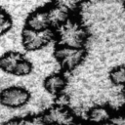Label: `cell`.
Returning <instances> with one entry per match:
<instances>
[{"label": "cell", "mask_w": 125, "mask_h": 125, "mask_svg": "<svg viewBox=\"0 0 125 125\" xmlns=\"http://www.w3.org/2000/svg\"><path fill=\"white\" fill-rule=\"evenodd\" d=\"M54 30L57 45L85 48L89 38V33L86 26L79 20L73 17Z\"/></svg>", "instance_id": "6da1fadb"}, {"label": "cell", "mask_w": 125, "mask_h": 125, "mask_svg": "<svg viewBox=\"0 0 125 125\" xmlns=\"http://www.w3.org/2000/svg\"><path fill=\"white\" fill-rule=\"evenodd\" d=\"M53 55L57 62L64 71H72L85 61L87 51L85 48L57 45L54 49Z\"/></svg>", "instance_id": "7a4b0ae2"}, {"label": "cell", "mask_w": 125, "mask_h": 125, "mask_svg": "<svg viewBox=\"0 0 125 125\" xmlns=\"http://www.w3.org/2000/svg\"><path fill=\"white\" fill-rule=\"evenodd\" d=\"M55 40V30L47 28L44 30H32L23 27L21 33V46L28 52H34L48 47Z\"/></svg>", "instance_id": "3957f363"}, {"label": "cell", "mask_w": 125, "mask_h": 125, "mask_svg": "<svg viewBox=\"0 0 125 125\" xmlns=\"http://www.w3.org/2000/svg\"><path fill=\"white\" fill-rule=\"evenodd\" d=\"M29 90L21 85H10L0 91V104L11 109H21L30 101Z\"/></svg>", "instance_id": "277c9868"}, {"label": "cell", "mask_w": 125, "mask_h": 125, "mask_svg": "<svg viewBox=\"0 0 125 125\" xmlns=\"http://www.w3.org/2000/svg\"><path fill=\"white\" fill-rule=\"evenodd\" d=\"M47 125H69L76 119V113L67 105L53 104L42 114Z\"/></svg>", "instance_id": "5b68a950"}, {"label": "cell", "mask_w": 125, "mask_h": 125, "mask_svg": "<svg viewBox=\"0 0 125 125\" xmlns=\"http://www.w3.org/2000/svg\"><path fill=\"white\" fill-rule=\"evenodd\" d=\"M114 115V109L109 104H94L86 110L88 124L96 125L110 121Z\"/></svg>", "instance_id": "8992f818"}, {"label": "cell", "mask_w": 125, "mask_h": 125, "mask_svg": "<svg viewBox=\"0 0 125 125\" xmlns=\"http://www.w3.org/2000/svg\"><path fill=\"white\" fill-rule=\"evenodd\" d=\"M43 86L49 95L55 97L65 90L67 79L62 72H53L44 78Z\"/></svg>", "instance_id": "52a82bcc"}, {"label": "cell", "mask_w": 125, "mask_h": 125, "mask_svg": "<svg viewBox=\"0 0 125 125\" xmlns=\"http://www.w3.org/2000/svg\"><path fill=\"white\" fill-rule=\"evenodd\" d=\"M24 27L32 30H44L50 28L46 8H38L29 13L25 19Z\"/></svg>", "instance_id": "ba28073f"}, {"label": "cell", "mask_w": 125, "mask_h": 125, "mask_svg": "<svg viewBox=\"0 0 125 125\" xmlns=\"http://www.w3.org/2000/svg\"><path fill=\"white\" fill-rule=\"evenodd\" d=\"M46 12H47L50 27L53 29L59 27L60 25L64 23L67 20H69L72 17L71 16L72 13L69 10L62 8L61 6L55 5L53 3L46 8Z\"/></svg>", "instance_id": "9c48e42d"}, {"label": "cell", "mask_w": 125, "mask_h": 125, "mask_svg": "<svg viewBox=\"0 0 125 125\" xmlns=\"http://www.w3.org/2000/svg\"><path fill=\"white\" fill-rule=\"evenodd\" d=\"M22 58L23 55L18 51H7L0 56V70L13 75L16 65Z\"/></svg>", "instance_id": "30bf717a"}, {"label": "cell", "mask_w": 125, "mask_h": 125, "mask_svg": "<svg viewBox=\"0 0 125 125\" xmlns=\"http://www.w3.org/2000/svg\"><path fill=\"white\" fill-rule=\"evenodd\" d=\"M109 82L117 87H125V64L114 66L108 73Z\"/></svg>", "instance_id": "8fae6325"}, {"label": "cell", "mask_w": 125, "mask_h": 125, "mask_svg": "<svg viewBox=\"0 0 125 125\" xmlns=\"http://www.w3.org/2000/svg\"><path fill=\"white\" fill-rule=\"evenodd\" d=\"M32 70H33V63L23 56V58L16 65L14 72H13V76L21 78V77L29 75L32 72Z\"/></svg>", "instance_id": "7c38bea8"}, {"label": "cell", "mask_w": 125, "mask_h": 125, "mask_svg": "<svg viewBox=\"0 0 125 125\" xmlns=\"http://www.w3.org/2000/svg\"><path fill=\"white\" fill-rule=\"evenodd\" d=\"M13 20L10 14L2 7H0V36L12 29Z\"/></svg>", "instance_id": "4fadbf2b"}, {"label": "cell", "mask_w": 125, "mask_h": 125, "mask_svg": "<svg viewBox=\"0 0 125 125\" xmlns=\"http://www.w3.org/2000/svg\"><path fill=\"white\" fill-rule=\"evenodd\" d=\"M52 3L58 6H61L62 8H65L67 10H69L71 13L73 11L76 10L77 8V4L74 2V0H52Z\"/></svg>", "instance_id": "5bb4252c"}, {"label": "cell", "mask_w": 125, "mask_h": 125, "mask_svg": "<svg viewBox=\"0 0 125 125\" xmlns=\"http://www.w3.org/2000/svg\"><path fill=\"white\" fill-rule=\"evenodd\" d=\"M111 121L114 125H125V108L118 109L117 113H114Z\"/></svg>", "instance_id": "9a60e30c"}, {"label": "cell", "mask_w": 125, "mask_h": 125, "mask_svg": "<svg viewBox=\"0 0 125 125\" xmlns=\"http://www.w3.org/2000/svg\"><path fill=\"white\" fill-rule=\"evenodd\" d=\"M69 125H88V122L83 120V119H75L72 123H70Z\"/></svg>", "instance_id": "2e32d148"}, {"label": "cell", "mask_w": 125, "mask_h": 125, "mask_svg": "<svg viewBox=\"0 0 125 125\" xmlns=\"http://www.w3.org/2000/svg\"><path fill=\"white\" fill-rule=\"evenodd\" d=\"M89 0H74V2L79 6V5H81V4H83V3H86V2H88Z\"/></svg>", "instance_id": "e0dca14e"}, {"label": "cell", "mask_w": 125, "mask_h": 125, "mask_svg": "<svg viewBox=\"0 0 125 125\" xmlns=\"http://www.w3.org/2000/svg\"><path fill=\"white\" fill-rule=\"evenodd\" d=\"M96 125H114V123L110 120V121H106V122H104V123H101V124H96Z\"/></svg>", "instance_id": "ac0fdd59"}, {"label": "cell", "mask_w": 125, "mask_h": 125, "mask_svg": "<svg viewBox=\"0 0 125 125\" xmlns=\"http://www.w3.org/2000/svg\"><path fill=\"white\" fill-rule=\"evenodd\" d=\"M123 96H124V98H125V89H124V91H123Z\"/></svg>", "instance_id": "d6986e66"}]
</instances>
